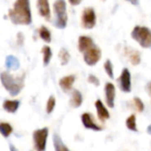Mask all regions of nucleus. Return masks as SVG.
Wrapping results in <instances>:
<instances>
[{"mask_svg":"<svg viewBox=\"0 0 151 151\" xmlns=\"http://www.w3.org/2000/svg\"><path fill=\"white\" fill-rule=\"evenodd\" d=\"M82 95L79 90H73L71 96V99H70V105L73 108H79L81 104H82Z\"/></svg>","mask_w":151,"mask_h":151,"instance_id":"nucleus-16","label":"nucleus"},{"mask_svg":"<svg viewBox=\"0 0 151 151\" xmlns=\"http://www.w3.org/2000/svg\"><path fill=\"white\" fill-rule=\"evenodd\" d=\"M146 88H147V91H148V93H149V95L151 96V81H150L148 84H147V87H146Z\"/></svg>","mask_w":151,"mask_h":151,"instance_id":"nucleus-31","label":"nucleus"},{"mask_svg":"<svg viewBox=\"0 0 151 151\" xmlns=\"http://www.w3.org/2000/svg\"><path fill=\"white\" fill-rule=\"evenodd\" d=\"M88 81L89 83L95 85L96 87H98V86L100 85V81H99V79H98L96 76H95L94 74H90V75L88 76Z\"/></svg>","mask_w":151,"mask_h":151,"instance_id":"nucleus-28","label":"nucleus"},{"mask_svg":"<svg viewBox=\"0 0 151 151\" xmlns=\"http://www.w3.org/2000/svg\"><path fill=\"white\" fill-rule=\"evenodd\" d=\"M38 34H39L40 38L42 40H43L45 42H51V34H50V31L45 26H42L39 28Z\"/></svg>","mask_w":151,"mask_h":151,"instance_id":"nucleus-20","label":"nucleus"},{"mask_svg":"<svg viewBox=\"0 0 151 151\" xmlns=\"http://www.w3.org/2000/svg\"><path fill=\"white\" fill-rule=\"evenodd\" d=\"M102 58V51L98 46L94 44L92 47L83 52V59L85 63L89 66L96 65Z\"/></svg>","mask_w":151,"mask_h":151,"instance_id":"nucleus-7","label":"nucleus"},{"mask_svg":"<svg viewBox=\"0 0 151 151\" xmlns=\"http://www.w3.org/2000/svg\"><path fill=\"white\" fill-rule=\"evenodd\" d=\"M1 83L12 96H18L24 87L25 73L21 76H12L9 72H3L0 74Z\"/></svg>","mask_w":151,"mask_h":151,"instance_id":"nucleus-2","label":"nucleus"},{"mask_svg":"<svg viewBox=\"0 0 151 151\" xmlns=\"http://www.w3.org/2000/svg\"><path fill=\"white\" fill-rule=\"evenodd\" d=\"M126 1L129 2V3H130L131 4H133V5H138L140 0H126Z\"/></svg>","mask_w":151,"mask_h":151,"instance_id":"nucleus-30","label":"nucleus"},{"mask_svg":"<svg viewBox=\"0 0 151 151\" xmlns=\"http://www.w3.org/2000/svg\"><path fill=\"white\" fill-rule=\"evenodd\" d=\"M68 1H69L70 4H71V5H73V6L79 5V4L82 2V0H68Z\"/></svg>","mask_w":151,"mask_h":151,"instance_id":"nucleus-29","label":"nucleus"},{"mask_svg":"<svg viewBox=\"0 0 151 151\" xmlns=\"http://www.w3.org/2000/svg\"><path fill=\"white\" fill-rule=\"evenodd\" d=\"M81 23L84 29H92L95 27L96 24V14L92 7H87L83 10Z\"/></svg>","mask_w":151,"mask_h":151,"instance_id":"nucleus-6","label":"nucleus"},{"mask_svg":"<svg viewBox=\"0 0 151 151\" xmlns=\"http://www.w3.org/2000/svg\"><path fill=\"white\" fill-rule=\"evenodd\" d=\"M126 125H127V127L133 131V132H137L138 131V128H137V125H136V117L134 114H132L131 116H129L126 121Z\"/></svg>","mask_w":151,"mask_h":151,"instance_id":"nucleus-23","label":"nucleus"},{"mask_svg":"<svg viewBox=\"0 0 151 151\" xmlns=\"http://www.w3.org/2000/svg\"><path fill=\"white\" fill-rule=\"evenodd\" d=\"M53 11L55 13V26L58 29H64L67 26V9L65 0H56L53 4Z\"/></svg>","mask_w":151,"mask_h":151,"instance_id":"nucleus-3","label":"nucleus"},{"mask_svg":"<svg viewBox=\"0 0 151 151\" xmlns=\"http://www.w3.org/2000/svg\"><path fill=\"white\" fill-rule=\"evenodd\" d=\"M125 54L133 65H138L141 63V54L139 51L133 50L132 48H127L125 50Z\"/></svg>","mask_w":151,"mask_h":151,"instance_id":"nucleus-15","label":"nucleus"},{"mask_svg":"<svg viewBox=\"0 0 151 151\" xmlns=\"http://www.w3.org/2000/svg\"><path fill=\"white\" fill-rule=\"evenodd\" d=\"M48 135H49V129L47 127L37 129L33 133V142L35 150L45 151Z\"/></svg>","mask_w":151,"mask_h":151,"instance_id":"nucleus-5","label":"nucleus"},{"mask_svg":"<svg viewBox=\"0 0 151 151\" xmlns=\"http://www.w3.org/2000/svg\"><path fill=\"white\" fill-rule=\"evenodd\" d=\"M105 100L106 104L110 108H114L115 106V97H116V88L111 82H107L104 87Z\"/></svg>","mask_w":151,"mask_h":151,"instance_id":"nucleus-9","label":"nucleus"},{"mask_svg":"<svg viewBox=\"0 0 151 151\" xmlns=\"http://www.w3.org/2000/svg\"><path fill=\"white\" fill-rule=\"evenodd\" d=\"M96 109V113H97V117L99 119V120L101 122H104L107 119H110V112L107 110V108L104 106V103L101 100H96V104H95Z\"/></svg>","mask_w":151,"mask_h":151,"instance_id":"nucleus-12","label":"nucleus"},{"mask_svg":"<svg viewBox=\"0 0 151 151\" xmlns=\"http://www.w3.org/2000/svg\"><path fill=\"white\" fill-rule=\"evenodd\" d=\"M8 16L15 25H30L32 22L30 0H16L12 8L9 10Z\"/></svg>","mask_w":151,"mask_h":151,"instance_id":"nucleus-1","label":"nucleus"},{"mask_svg":"<svg viewBox=\"0 0 151 151\" xmlns=\"http://www.w3.org/2000/svg\"><path fill=\"white\" fill-rule=\"evenodd\" d=\"M75 81L74 75H67L60 79L59 86L64 92H69L73 88V85Z\"/></svg>","mask_w":151,"mask_h":151,"instance_id":"nucleus-14","label":"nucleus"},{"mask_svg":"<svg viewBox=\"0 0 151 151\" xmlns=\"http://www.w3.org/2000/svg\"><path fill=\"white\" fill-rule=\"evenodd\" d=\"M36 5L40 16L49 20L50 19V8L49 0H37Z\"/></svg>","mask_w":151,"mask_h":151,"instance_id":"nucleus-11","label":"nucleus"},{"mask_svg":"<svg viewBox=\"0 0 151 151\" xmlns=\"http://www.w3.org/2000/svg\"><path fill=\"white\" fill-rule=\"evenodd\" d=\"M53 145L55 151H71L65 145V143L58 134L53 135Z\"/></svg>","mask_w":151,"mask_h":151,"instance_id":"nucleus-19","label":"nucleus"},{"mask_svg":"<svg viewBox=\"0 0 151 151\" xmlns=\"http://www.w3.org/2000/svg\"><path fill=\"white\" fill-rule=\"evenodd\" d=\"M94 41L91 37L87 35H81L78 39V50L80 52L83 53L88 49L92 47L94 45Z\"/></svg>","mask_w":151,"mask_h":151,"instance_id":"nucleus-13","label":"nucleus"},{"mask_svg":"<svg viewBox=\"0 0 151 151\" xmlns=\"http://www.w3.org/2000/svg\"><path fill=\"white\" fill-rule=\"evenodd\" d=\"M134 108L136 109V111L138 112H142L144 111V104L142 103V101L141 100V98L139 97H134Z\"/></svg>","mask_w":151,"mask_h":151,"instance_id":"nucleus-27","label":"nucleus"},{"mask_svg":"<svg viewBox=\"0 0 151 151\" xmlns=\"http://www.w3.org/2000/svg\"><path fill=\"white\" fill-rule=\"evenodd\" d=\"M58 58L60 59L61 65H65L68 64L69 60H70V54L68 52V50H66L65 49H61L59 53H58Z\"/></svg>","mask_w":151,"mask_h":151,"instance_id":"nucleus-24","label":"nucleus"},{"mask_svg":"<svg viewBox=\"0 0 151 151\" xmlns=\"http://www.w3.org/2000/svg\"><path fill=\"white\" fill-rule=\"evenodd\" d=\"M19 107V101L18 100H5L3 104V108L9 113H14Z\"/></svg>","mask_w":151,"mask_h":151,"instance_id":"nucleus-17","label":"nucleus"},{"mask_svg":"<svg viewBox=\"0 0 151 151\" xmlns=\"http://www.w3.org/2000/svg\"><path fill=\"white\" fill-rule=\"evenodd\" d=\"M10 151H19L12 144H10Z\"/></svg>","mask_w":151,"mask_h":151,"instance_id":"nucleus-32","label":"nucleus"},{"mask_svg":"<svg viewBox=\"0 0 151 151\" xmlns=\"http://www.w3.org/2000/svg\"><path fill=\"white\" fill-rule=\"evenodd\" d=\"M81 121H82L84 127L87 129H90V130L96 131V132L103 130V127L96 123V121L93 119L92 114L88 112H85L81 115Z\"/></svg>","mask_w":151,"mask_h":151,"instance_id":"nucleus-10","label":"nucleus"},{"mask_svg":"<svg viewBox=\"0 0 151 151\" xmlns=\"http://www.w3.org/2000/svg\"><path fill=\"white\" fill-rule=\"evenodd\" d=\"M56 106V99L54 96H50L48 101H47V104H46V112L48 114H50L53 111L54 108Z\"/></svg>","mask_w":151,"mask_h":151,"instance_id":"nucleus-26","label":"nucleus"},{"mask_svg":"<svg viewBox=\"0 0 151 151\" xmlns=\"http://www.w3.org/2000/svg\"><path fill=\"white\" fill-rule=\"evenodd\" d=\"M105 73L111 79H114V70H113V65L110 59H107L104 65Z\"/></svg>","mask_w":151,"mask_h":151,"instance_id":"nucleus-25","label":"nucleus"},{"mask_svg":"<svg viewBox=\"0 0 151 151\" xmlns=\"http://www.w3.org/2000/svg\"><path fill=\"white\" fill-rule=\"evenodd\" d=\"M12 131H13L12 127L9 123H5V122L0 123V134L4 138L9 137L11 135V134L12 133Z\"/></svg>","mask_w":151,"mask_h":151,"instance_id":"nucleus-22","label":"nucleus"},{"mask_svg":"<svg viewBox=\"0 0 151 151\" xmlns=\"http://www.w3.org/2000/svg\"><path fill=\"white\" fill-rule=\"evenodd\" d=\"M42 53L43 55L42 60H43V65H48L50 62V59L52 58V51L51 49L49 46H43L42 49Z\"/></svg>","mask_w":151,"mask_h":151,"instance_id":"nucleus-21","label":"nucleus"},{"mask_svg":"<svg viewBox=\"0 0 151 151\" xmlns=\"http://www.w3.org/2000/svg\"><path fill=\"white\" fill-rule=\"evenodd\" d=\"M147 132H148V134L151 135V125H150L149 127H148V128H147Z\"/></svg>","mask_w":151,"mask_h":151,"instance_id":"nucleus-33","label":"nucleus"},{"mask_svg":"<svg viewBox=\"0 0 151 151\" xmlns=\"http://www.w3.org/2000/svg\"><path fill=\"white\" fill-rule=\"evenodd\" d=\"M5 66L7 69L9 70H18L19 67V62L18 60V58L14 56H7L5 58Z\"/></svg>","mask_w":151,"mask_h":151,"instance_id":"nucleus-18","label":"nucleus"},{"mask_svg":"<svg viewBox=\"0 0 151 151\" xmlns=\"http://www.w3.org/2000/svg\"><path fill=\"white\" fill-rule=\"evenodd\" d=\"M131 36L141 47L145 49L151 48V30L148 27L135 26L132 30Z\"/></svg>","mask_w":151,"mask_h":151,"instance_id":"nucleus-4","label":"nucleus"},{"mask_svg":"<svg viewBox=\"0 0 151 151\" xmlns=\"http://www.w3.org/2000/svg\"><path fill=\"white\" fill-rule=\"evenodd\" d=\"M119 83L120 90L125 93H129L132 90L131 83V73L127 68H124L119 78Z\"/></svg>","mask_w":151,"mask_h":151,"instance_id":"nucleus-8","label":"nucleus"}]
</instances>
